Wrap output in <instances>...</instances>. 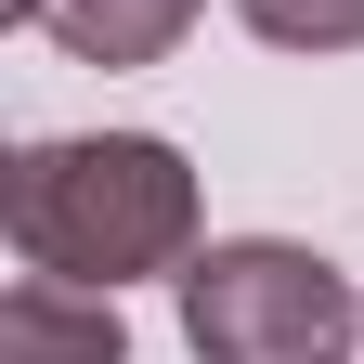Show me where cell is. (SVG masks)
Here are the masks:
<instances>
[{
  "mask_svg": "<svg viewBox=\"0 0 364 364\" xmlns=\"http://www.w3.org/2000/svg\"><path fill=\"white\" fill-rule=\"evenodd\" d=\"M235 14L273 53H364V0H235Z\"/></svg>",
  "mask_w": 364,
  "mask_h": 364,
  "instance_id": "cell-5",
  "label": "cell"
},
{
  "mask_svg": "<svg viewBox=\"0 0 364 364\" xmlns=\"http://www.w3.org/2000/svg\"><path fill=\"white\" fill-rule=\"evenodd\" d=\"M39 14H53V0H0V26H39Z\"/></svg>",
  "mask_w": 364,
  "mask_h": 364,
  "instance_id": "cell-6",
  "label": "cell"
},
{
  "mask_svg": "<svg viewBox=\"0 0 364 364\" xmlns=\"http://www.w3.org/2000/svg\"><path fill=\"white\" fill-rule=\"evenodd\" d=\"M182 338L196 364H338L364 338V287L287 235H221L182 260Z\"/></svg>",
  "mask_w": 364,
  "mask_h": 364,
  "instance_id": "cell-2",
  "label": "cell"
},
{
  "mask_svg": "<svg viewBox=\"0 0 364 364\" xmlns=\"http://www.w3.org/2000/svg\"><path fill=\"white\" fill-rule=\"evenodd\" d=\"M0 221H14L26 273H78V287H144V273L196 260V169L156 130H65L0 169Z\"/></svg>",
  "mask_w": 364,
  "mask_h": 364,
  "instance_id": "cell-1",
  "label": "cell"
},
{
  "mask_svg": "<svg viewBox=\"0 0 364 364\" xmlns=\"http://www.w3.org/2000/svg\"><path fill=\"white\" fill-rule=\"evenodd\" d=\"M208 0H53V26L78 65H156V53H182V26H196Z\"/></svg>",
  "mask_w": 364,
  "mask_h": 364,
  "instance_id": "cell-4",
  "label": "cell"
},
{
  "mask_svg": "<svg viewBox=\"0 0 364 364\" xmlns=\"http://www.w3.org/2000/svg\"><path fill=\"white\" fill-rule=\"evenodd\" d=\"M0 364H130L117 287H78V273H26L0 299Z\"/></svg>",
  "mask_w": 364,
  "mask_h": 364,
  "instance_id": "cell-3",
  "label": "cell"
}]
</instances>
